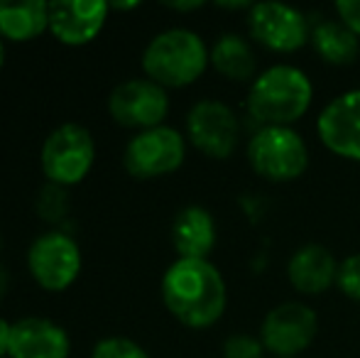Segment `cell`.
Segmentation results:
<instances>
[{"label":"cell","instance_id":"9a60e30c","mask_svg":"<svg viewBox=\"0 0 360 358\" xmlns=\"http://www.w3.org/2000/svg\"><path fill=\"white\" fill-rule=\"evenodd\" d=\"M338 265L326 245L307 243L292 253L287 263V277L292 287L302 295H321L336 285Z\"/></svg>","mask_w":360,"mask_h":358},{"label":"cell","instance_id":"ba28073f","mask_svg":"<svg viewBox=\"0 0 360 358\" xmlns=\"http://www.w3.org/2000/svg\"><path fill=\"white\" fill-rule=\"evenodd\" d=\"M319 334V317L304 302H282L265 314L260 341L275 358H297Z\"/></svg>","mask_w":360,"mask_h":358},{"label":"cell","instance_id":"52a82bcc","mask_svg":"<svg viewBox=\"0 0 360 358\" xmlns=\"http://www.w3.org/2000/svg\"><path fill=\"white\" fill-rule=\"evenodd\" d=\"M27 270L42 290H67V287L74 285L81 272L79 243L64 231H47L30 245Z\"/></svg>","mask_w":360,"mask_h":358},{"label":"cell","instance_id":"8992f818","mask_svg":"<svg viewBox=\"0 0 360 358\" xmlns=\"http://www.w3.org/2000/svg\"><path fill=\"white\" fill-rule=\"evenodd\" d=\"M186 140L169 125L138 133L123 153V165L135 179H155L172 174L184 165Z\"/></svg>","mask_w":360,"mask_h":358},{"label":"cell","instance_id":"2e32d148","mask_svg":"<svg viewBox=\"0 0 360 358\" xmlns=\"http://www.w3.org/2000/svg\"><path fill=\"white\" fill-rule=\"evenodd\" d=\"M172 243L179 258L209 260L216 245V221L204 206H186L174 216Z\"/></svg>","mask_w":360,"mask_h":358},{"label":"cell","instance_id":"30bf717a","mask_svg":"<svg viewBox=\"0 0 360 358\" xmlns=\"http://www.w3.org/2000/svg\"><path fill=\"white\" fill-rule=\"evenodd\" d=\"M108 113L123 128H135L138 133L165 125L169 113L167 89L150 79H128L118 84L108 96Z\"/></svg>","mask_w":360,"mask_h":358},{"label":"cell","instance_id":"d4e9b609","mask_svg":"<svg viewBox=\"0 0 360 358\" xmlns=\"http://www.w3.org/2000/svg\"><path fill=\"white\" fill-rule=\"evenodd\" d=\"M10 334H13V324H8L0 317V358L10 354Z\"/></svg>","mask_w":360,"mask_h":358},{"label":"cell","instance_id":"7a4b0ae2","mask_svg":"<svg viewBox=\"0 0 360 358\" xmlns=\"http://www.w3.org/2000/svg\"><path fill=\"white\" fill-rule=\"evenodd\" d=\"M311 98L314 87L302 69L275 64L252 79L245 108L260 128H292L309 110Z\"/></svg>","mask_w":360,"mask_h":358},{"label":"cell","instance_id":"ac0fdd59","mask_svg":"<svg viewBox=\"0 0 360 358\" xmlns=\"http://www.w3.org/2000/svg\"><path fill=\"white\" fill-rule=\"evenodd\" d=\"M314 52L333 67H348L360 54V37L341 20H321L311 27L309 34Z\"/></svg>","mask_w":360,"mask_h":358},{"label":"cell","instance_id":"44dd1931","mask_svg":"<svg viewBox=\"0 0 360 358\" xmlns=\"http://www.w3.org/2000/svg\"><path fill=\"white\" fill-rule=\"evenodd\" d=\"M91 358H150L147 351L140 344H135L133 339H125V336H108V339H101L96 344Z\"/></svg>","mask_w":360,"mask_h":358},{"label":"cell","instance_id":"9c48e42d","mask_svg":"<svg viewBox=\"0 0 360 358\" xmlns=\"http://www.w3.org/2000/svg\"><path fill=\"white\" fill-rule=\"evenodd\" d=\"M186 138L206 158H231L240 140V123L236 110L216 98L199 101L186 115Z\"/></svg>","mask_w":360,"mask_h":358},{"label":"cell","instance_id":"7402d4cb","mask_svg":"<svg viewBox=\"0 0 360 358\" xmlns=\"http://www.w3.org/2000/svg\"><path fill=\"white\" fill-rule=\"evenodd\" d=\"M223 358H265L267 349L262 346L260 336L231 334L223 341Z\"/></svg>","mask_w":360,"mask_h":358},{"label":"cell","instance_id":"8fae6325","mask_svg":"<svg viewBox=\"0 0 360 358\" xmlns=\"http://www.w3.org/2000/svg\"><path fill=\"white\" fill-rule=\"evenodd\" d=\"M248 30L252 39L272 52H297L309 42V27L304 13L285 3H255L248 8Z\"/></svg>","mask_w":360,"mask_h":358},{"label":"cell","instance_id":"603a6c76","mask_svg":"<svg viewBox=\"0 0 360 358\" xmlns=\"http://www.w3.org/2000/svg\"><path fill=\"white\" fill-rule=\"evenodd\" d=\"M336 285L348 300L360 302V253H353L346 260H341Z\"/></svg>","mask_w":360,"mask_h":358},{"label":"cell","instance_id":"4316f807","mask_svg":"<svg viewBox=\"0 0 360 358\" xmlns=\"http://www.w3.org/2000/svg\"><path fill=\"white\" fill-rule=\"evenodd\" d=\"M8 287H10V275H8V270H5L3 265H0V300L5 297Z\"/></svg>","mask_w":360,"mask_h":358},{"label":"cell","instance_id":"f1b7e54d","mask_svg":"<svg viewBox=\"0 0 360 358\" xmlns=\"http://www.w3.org/2000/svg\"><path fill=\"white\" fill-rule=\"evenodd\" d=\"M3 64H5V47H3V42H0V69H3Z\"/></svg>","mask_w":360,"mask_h":358},{"label":"cell","instance_id":"277c9868","mask_svg":"<svg viewBox=\"0 0 360 358\" xmlns=\"http://www.w3.org/2000/svg\"><path fill=\"white\" fill-rule=\"evenodd\" d=\"M42 172L49 184L74 186L89 177L96 162L94 135L79 123H64L47 135L42 145Z\"/></svg>","mask_w":360,"mask_h":358},{"label":"cell","instance_id":"7c38bea8","mask_svg":"<svg viewBox=\"0 0 360 358\" xmlns=\"http://www.w3.org/2000/svg\"><path fill=\"white\" fill-rule=\"evenodd\" d=\"M316 133L333 155L360 162V89L346 91L323 106Z\"/></svg>","mask_w":360,"mask_h":358},{"label":"cell","instance_id":"5b68a950","mask_svg":"<svg viewBox=\"0 0 360 358\" xmlns=\"http://www.w3.org/2000/svg\"><path fill=\"white\" fill-rule=\"evenodd\" d=\"M245 153L252 172L267 181H294L309 165V148L294 128H260Z\"/></svg>","mask_w":360,"mask_h":358},{"label":"cell","instance_id":"484cf974","mask_svg":"<svg viewBox=\"0 0 360 358\" xmlns=\"http://www.w3.org/2000/svg\"><path fill=\"white\" fill-rule=\"evenodd\" d=\"M167 8H172V10H196V8H204V3L201 0H196V3H167Z\"/></svg>","mask_w":360,"mask_h":358},{"label":"cell","instance_id":"f546056e","mask_svg":"<svg viewBox=\"0 0 360 358\" xmlns=\"http://www.w3.org/2000/svg\"><path fill=\"white\" fill-rule=\"evenodd\" d=\"M0 250H3V236H0Z\"/></svg>","mask_w":360,"mask_h":358},{"label":"cell","instance_id":"ffe728a7","mask_svg":"<svg viewBox=\"0 0 360 358\" xmlns=\"http://www.w3.org/2000/svg\"><path fill=\"white\" fill-rule=\"evenodd\" d=\"M34 209H37V214L42 216L44 221H49V224H59V221H64L69 214L67 186H57V184H49L47 181V186L39 191Z\"/></svg>","mask_w":360,"mask_h":358},{"label":"cell","instance_id":"5bb4252c","mask_svg":"<svg viewBox=\"0 0 360 358\" xmlns=\"http://www.w3.org/2000/svg\"><path fill=\"white\" fill-rule=\"evenodd\" d=\"M72 341L59 324L44 317L15 321L10 334V358H69Z\"/></svg>","mask_w":360,"mask_h":358},{"label":"cell","instance_id":"cb8c5ba5","mask_svg":"<svg viewBox=\"0 0 360 358\" xmlns=\"http://www.w3.org/2000/svg\"><path fill=\"white\" fill-rule=\"evenodd\" d=\"M336 13H338V20L360 37V0H338Z\"/></svg>","mask_w":360,"mask_h":358},{"label":"cell","instance_id":"e0dca14e","mask_svg":"<svg viewBox=\"0 0 360 358\" xmlns=\"http://www.w3.org/2000/svg\"><path fill=\"white\" fill-rule=\"evenodd\" d=\"M49 30V3L0 0V39L30 42Z\"/></svg>","mask_w":360,"mask_h":358},{"label":"cell","instance_id":"6da1fadb","mask_svg":"<svg viewBox=\"0 0 360 358\" xmlns=\"http://www.w3.org/2000/svg\"><path fill=\"white\" fill-rule=\"evenodd\" d=\"M226 280L211 260L176 258L162 275L167 312L191 329L216 324L226 312Z\"/></svg>","mask_w":360,"mask_h":358},{"label":"cell","instance_id":"4fadbf2b","mask_svg":"<svg viewBox=\"0 0 360 358\" xmlns=\"http://www.w3.org/2000/svg\"><path fill=\"white\" fill-rule=\"evenodd\" d=\"M108 13L103 0H57L49 3V32L67 47H84L101 34Z\"/></svg>","mask_w":360,"mask_h":358},{"label":"cell","instance_id":"3957f363","mask_svg":"<svg viewBox=\"0 0 360 358\" xmlns=\"http://www.w3.org/2000/svg\"><path fill=\"white\" fill-rule=\"evenodd\" d=\"M209 64L206 42L186 27H172L155 34L143 52L145 77L162 89L189 87L206 72Z\"/></svg>","mask_w":360,"mask_h":358},{"label":"cell","instance_id":"83f0119b","mask_svg":"<svg viewBox=\"0 0 360 358\" xmlns=\"http://www.w3.org/2000/svg\"><path fill=\"white\" fill-rule=\"evenodd\" d=\"M138 8V3H110V10H130Z\"/></svg>","mask_w":360,"mask_h":358},{"label":"cell","instance_id":"d6986e66","mask_svg":"<svg viewBox=\"0 0 360 358\" xmlns=\"http://www.w3.org/2000/svg\"><path fill=\"white\" fill-rule=\"evenodd\" d=\"M209 59L211 67L221 77H226L228 82H250V79H255V52H252L250 42L243 34H221L214 42V47L209 49Z\"/></svg>","mask_w":360,"mask_h":358}]
</instances>
